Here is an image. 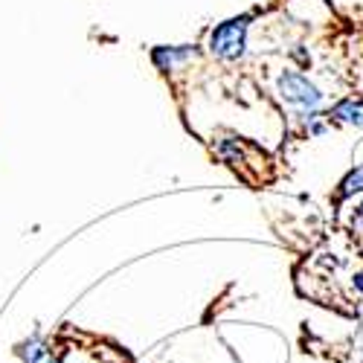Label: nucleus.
Listing matches in <instances>:
<instances>
[{
	"mask_svg": "<svg viewBox=\"0 0 363 363\" xmlns=\"http://www.w3.org/2000/svg\"><path fill=\"white\" fill-rule=\"evenodd\" d=\"M277 90H279V99L291 108L299 111V116H308L317 113L323 108V90L299 70H282L277 79Z\"/></svg>",
	"mask_w": 363,
	"mask_h": 363,
	"instance_id": "1",
	"label": "nucleus"
},
{
	"mask_svg": "<svg viewBox=\"0 0 363 363\" xmlns=\"http://www.w3.org/2000/svg\"><path fill=\"white\" fill-rule=\"evenodd\" d=\"M250 21L253 15H235L218 23L209 33V52L221 62H238L247 50V33H250Z\"/></svg>",
	"mask_w": 363,
	"mask_h": 363,
	"instance_id": "2",
	"label": "nucleus"
},
{
	"mask_svg": "<svg viewBox=\"0 0 363 363\" xmlns=\"http://www.w3.org/2000/svg\"><path fill=\"white\" fill-rule=\"evenodd\" d=\"M189 58H195V50L189 44H180V47H155L151 50V62H155V67L160 73H169V70H177L180 65H186Z\"/></svg>",
	"mask_w": 363,
	"mask_h": 363,
	"instance_id": "3",
	"label": "nucleus"
},
{
	"mask_svg": "<svg viewBox=\"0 0 363 363\" xmlns=\"http://www.w3.org/2000/svg\"><path fill=\"white\" fill-rule=\"evenodd\" d=\"M328 119L331 123H340V125L363 128V99H354V96L340 99L335 108L328 111Z\"/></svg>",
	"mask_w": 363,
	"mask_h": 363,
	"instance_id": "4",
	"label": "nucleus"
},
{
	"mask_svg": "<svg viewBox=\"0 0 363 363\" xmlns=\"http://www.w3.org/2000/svg\"><path fill=\"white\" fill-rule=\"evenodd\" d=\"M18 352H21L23 363H55V360H52V354H50V349L41 343V337H38V335H35V337H29Z\"/></svg>",
	"mask_w": 363,
	"mask_h": 363,
	"instance_id": "5",
	"label": "nucleus"
},
{
	"mask_svg": "<svg viewBox=\"0 0 363 363\" xmlns=\"http://www.w3.org/2000/svg\"><path fill=\"white\" fill-rule=\"evenodd\" d=\"M354 285H357V288L363 291V274H357V277H354Z\"/></svg>",
	"mask_w": 363,
	"mask_h": 363,
	"instance_id": "6",
	"label": "nucleus"
},
{
	"mask_svg": "<svg viewBox=\"0 0 363 363\" xmlns=\"http://www.w3.org/2000/svg\"><path fill=\"white\" fill-rule=\"evenodd\" d=\"M357 221H360V224H363V203H360V206H357Z\"/></svg>",
	"mask_w": 363,
	"mask_h": 363,
	"instance_id": "7",
	"label": "nucleus"
}]
</instances>
